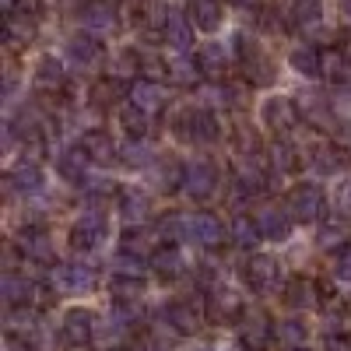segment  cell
<instances>
[{
  "mask_svg": "<svg viewBox=\"0 0 351 351\" xmlns=\"http://www.w3.org/2000/svg\"><path fill=\"white\" fill-rule=\"evenodd\" d=\"M295 18L299 25H316L319 21V0H295Z\"/></svg>",
  "mask_w": 351,
  "mask_h": 351,
  "instance_id": "obj_44",
  "label": "cell"
},
{
  "mask_svg": "<svg viewBox=\"0 0 351 351\" xmlns=\"http://www.w3.org/2000/svg\"><path fill=\"white\" fill-rule=\"evenodd\" d=\"M309 158H313L316 172H324V176H334V172H341V169L348 165V155H344L341 148H334V144H319Z\"/></svg>",
  "mask_w": 351,
  "mask_h": 351,
  "instance_id": "obj_33",
  "label": "cell"
},
{
  "mask_svg": "<svg viewBox=\"0 0 351 351\" xmlns=\"http://www.w3.org/2000/svg\"><path fill=\"white\" fill-rule=\"evenodd\" d=\"M344 208H351V183L344 186Z\"/></svg>",
  "mask_w": 351,
  "mask_h": 351,
  "instance_id": "obj_50",
  "label": "cell"
},
{
  "mask_svg": "<svg viewBox=\"0 0 351 351\" xmlns=\"http://www.w3.org/2000/svg\"><path fill=\"white\" fill-rule=\"evenodd\" d=\"M53 285L60 291H67V295H88V291L99 285V274H95L92 263H81V260L56 263L53 267Z\"/></svg>",
  "mask_w": 351,
  "mask_h": 351,
  "instance_id": "obj_3",
  "label": "cell"
},
{
  "mask_svg": "<svg viewBox=\"0 0 351 351\" xmlns=\"http://www.w3.org/2000/svg\"><path fill=\"white\" fill-rule=\"evenodd\" d=\"M190 351H215V348H204V344H200V348H190Z\"/></svg>",
  "mask_w": 351,
  "mask_h": 351,
  "instance_id": "obj_52",
  "label": "cell"
},
{
  "mask_svg": "<svg viewBox=\"0 0 351 351\" xmlns=\"http://www.w3.org/2000/svg\"><path fill=\"white\" fill-rule=\"evenodd\" d=\"M316 281H309V278H291L288 285H285V306L288 309H313L319 299H316Z\"/></svg>",
  "mask_w": 351,
  "mask_h": 351,
  "instance_id": "obj_27",
  "label": "cell"
},
{
  "mask_svg": "<svg viewBox=\"0 0 351 351\" xmlns=\"http://www.w3.org/2000/svg\"><path fill=\"white\" fill-rule=\"evenodd\" d=\"M109 291H112V302H141L144 281H137V278H112Z\"/></svg>",
  "mask_w": 351,
  "mask_h": 351,
  "instance_id": "obj_42",
  "label": "cell"
},
{
  "mask_svg": "<svg viewBox=\"0 0 351 351\" xmlns=\"http://www.w3.org/2000/svg\"><path fill=\"white\" fill-rule=\"evenodd\" d=\"M81 25L88 36H109L120 25V14H116L112 0H84L81 4Z\"/></svg>",
  "mask_w": 351,
  "mask_h": 351,
  "instance_id": "obj_7",
  "label": "cell"
},
{
  "mask_svg": "<svg viewBox=\"0 0 351 351\" xmlns=\"http://www.w3.org/2000/svg\"><path fill=\"white\" fill-rule=\"evenodd\" d=\"M36 324H39L36 309H28V306L8 309V327H11V334H14V337H28V334L36 330Z\"/></svg>",
  "mask_w": 351,
  "mask_h": 351,
  "instance_id": "obj_38",
  "label": "cell"
},
{
  "mask_svg": "<svg viewBox=\"0 0 351 351\" xmlns=\"http://www.w3.org/2000/svg\"><path fill=\"white\" fill-rule=\"evenodd\" d=\"M88 165H92V158L84 155V148H81V144H77V148H67V152H60V158H56V172H60L67 183H84Z\"/></svg>",
  "mask_w": 351,
  "mask_h": 351,
  "instance_id": "obj_25",
  "label": "cell"
},
{
  "mask_svg": "<svg viewBox=\"0 0 351 351\" xmlns=\"http://www.w3.org/2000/svg\"><path fill=\"white\" fill-rule=\"evenodd\" d=\"M148 267H155L162 278H176L183 271V250L180 246H158V250H152Z\"/></svg>",
  "mask_w": 351,
  "mask_h": 351,
  "instance_id": "obj_32",
  "label": "cell"
},
{
  "mask_svg": "<svg viewBox=\"0 0 351 351\" xmlns=\"http://www.w3.org/2000/svg\"><path fill=\"white\" fill-rule=\"evenodd\" d=\"M144 263H148L144 256L120 250L112 256V278H137V281H144Z\"/></svg>",
  "mask_w": 351,
  "mask_h": 351,
  "instance_id": "obj_35",
  "label": "cell"
},
{
  "mask_svg": "<svg viewBox=\"0 0 351 351\" xmlns=\"http://www.w3.org/2000/svg\"><path fill=\"white\" fill-rule=\"evenodd\" d=\"M208 316L215 319V324H228V319L243 316V299L236 288L228 285H215L211 295H208Z\"/></svg>",
  "mask_w": 351,
  "mask_h": 351,
  "instance_id": "obj_11",
  "label": "cell"
},
{
  "mask_svg": "<svg viewBox=\"0 0 351 351\" xmlns=\"http://www.w3.org/2000/svg\"><path fill=\"white\" fill-rule=\"evenodd\" d=\"M60 334L71 348H84L88 341L95 337V313L84 309V306H74L64 313V324H60Z\"/></svg>",
  "mask_w": 351,
  "mask_h": 351,
  "instance_id": "obj_9",
  "label": "cell"
},
{
  "mask_svg": "<svg viewBox=\"0 0 351 351\" xmlns=\"http://www.w3.org/2000/svg\"><path fill=\"white\" fill-rule=\"evenodd\" d=\"M39 0H4V11L8 14H36Z\"/></svg>",
  "mask_w": 351,
  "mask_h": 351,
  "instance_id": "obj_46",
  "label": "cell"
},
{
  "mask_svg": "<svg viewBox=\"0 0 351 351\" xmlns=\"http://www.w3.org/2000/svg\"><path fill=\"white\" fill-rule=\"evenodd\" d=\"M67 84V71L64 64L56 60V56H43L39 67H36V88H43V92H60V88Z\"/></svg>",
  "mask_w": 351,
  "mask_h": 351,
  "instance_id": "obj_28",
  "label": "cell"
},
{
  "mask_svg": "<svg viewBox=\"0 0 351 351\" xmlns=\"http://www.w3.org/2000/svg\"><path fill=\"white\" fill-rule=\"evenodd\" d=\"M162 39L176 49V53H190L193 46V21L180 11H169L165 25H162Z\"/></svg>",
  "mask_w": 351,
  "mask_h": 351,
  "instance_id": "obj_15",
  "label": "cell"
},
{
  "mask_svg": "<svg viewBox=\"0 0 351 351\" xmlns=\"http://www.w3.org/2000/svg\"><path fill=\"white\" fill-rule=\"evenodd\" d=\"M197 64H200V71L208 77H221L228 71V53H225L221 43H204L197 49Z\"/></svg>",
  "mask_w": 351,
  "mask_h": 351,
  "instance_id": "obj_30",
  "label": "cell"
},
{
  "mask_svg": "<svg viewBox=\"0 0 351 351\" xmlns=\"http://www.w3.org/2000/svg\"><path fill=\"white\" fill-rule=\"evenodd\" d=\"M18 250H21L25 260L53 263V239H49V232H43V228H25L18 236Z\"/></svg>",
  "mask_w": 351,
  "mask_h": 351,
  "instance_id": "obj_16",
  "label": "cell"
},
{
  "mask_svg": "<svg viewBox=\"0 0 351 351\" xmlns=\"http://www.w3.org/2000/svg\"><path fill=\"white\" fill-rule=\"evenodd\" d=\"M288 67L295 74H302V77H319L324 74V49L302 43V46H295L288 53Z\"/></svg>",
  "mask_w": 351,
  "mask_h": 351,
  "instance_id": "obj_22",
  "label": "cell"
},
{
  "mask_svg": "<svg viewBox=\"0 0 351 351\" xmlns=\"http://www.w3.org/2000/svg\"><path fill=\"white\" fill-rule=\"evenodd\" d=\"M232 4H239V8H253L256 0H232Z\"/></svg>",
  "mask_w": 351,
  "mask_h": 351,
  "instance_id": "obj_51",
  "label": "cell"
},
{
  "mask_svg": "<svg viewBox=\"0 0 351 351\" xmlns=\"http://www.w3.org/2000/svg\"><path fill=\"white\" fill-rule=\"evenodd\" d=\"M137 109H144V112H162L165 109V102H169V95H165V88L158 84V81H152V77H137V81H130V95H127Z\"/></svg>",
  "mask_w": 351,
  "mask_h": 351,
  "instance_id": "obj_13",
  "label": "cell"
},
{
  "mask_svg": "<svg viewBox=\"0 0 351 351\" xmlns=\"http://www.w3.org/2000/svg\"><path fill=\"white\" fill-rule=\"evenodd\" d=\"M239 341H243V348L246 351H263L271 341H274V324L267 316H250L246 324H243V330H239Z\"/></svg>",
  "mask_w": 351,
  "mask_h": 351,
  "instance_id": "obj_20",
  "label": "cell"
},
{
  "mask_svg": "<svg viewBox=\"0 0 351 351\" xmlns=\"http://www.w3.org/2000/svg\"><path fill=\"white\" fill-rule=\"evenodd\" d=\"M81 148H84V155L92 158L95 165H109V162L116 158V152H120L106 130H88V134L81 137Z\"/></svg>",
  "mask_w": 351,
  "mask_h": 351,
  "instance_id": "obj_24",
  "label": "cell"
},
{
  "mask_svg": "<svg viewBox=\"0 0 351 351\" xmlns=\"http://www.w3.org/2000/svg\"><path fill=\"white\" fill-rule=\"evenodd\" d=\"M8 193H21V197H36V193H43V186H46V176H43V169L39 165H32V162H21V165H14L11 172H8Z\"/></svg>",
  "mask_w": 351,
  "mask_h": 351,
  "instance_id": "obj_12",
  "label": "cell"
},
{
  "mask_svg": "<svg viewBox=\"0 0 351 351\" xmlns=\"http://www.w3.org/2000/svg\"><path fill=\"white\" fill-rule=\"evenodd\" d=\"M106 232H109L106 215L95 211V208H88V211L77 215V221L71 228V243H74V250H95L106 239Z\"/></svg>",
  "mask_w": 351,
  "mask_h": 351,
  "instance_id": "obj_6",
  "label": "cell"
},
{
  "mask_svg": "<svg viewBox=\"0 0 351 351\" xmlns=\"http://www.w3.org/2000/svg\"><path fill=\"white\" fill-rule=\"evenodd\" d=\"M274 341L288 351H302L309 341V327L302 319H281V324H274Z\"/></svg>",
  "mask_w": 351,
  "mask_h": 351,
  "instance_id": "obj_29",
  "label": "cell"
},
{
  "mask_svg": "<svg viewBox=\"0 0 351 351\" xmlns=\"http://www.w3.org/2000/svg\"><path fill=\"white\" fill-rule=\"evenodd\" d=\"M337 8H341L344 14H351V0H337Z\"/></svg>",
  "mask_w": 351,
  "mask_h": 351,
  "instance_id": "obj_49",
  "label": "cell"
},
{
  "mask_svg": "<svg viewBox=\"0 0 351 351\" xmlns=\"http://www.w3.org/2000/svg\"><path fill=\"white\" fill-rule=\"evenodd\" d=\"M32 14H8L4 18V39L11 43V46H21V43H28L32 39Z\"/></svg>",
  "mask_w": 351,
  "mask_h": 351,
  "instance_id": "obj_36",
  "label": "cell"
},
{
  "mask_svg": "<svg viewBox=\"0 0 351 351\" xmlns=\"http://www.w3.org/2000/svg\"><path fill=\"white\" fill-rule=\"evenodd\" d=\"M256 225L263 232V239H288V232H291V218L285 215V208H260L256 211Z\"/></svg>",
  "mask_w": 351,
  "mask_h": 351,
  "instance_id": "obj_23",
  "label": "cell"
},
{
  "mask_svg": "<svg viewBox=\"0 0 351 351\" xmlns=\"http://www.w3.org/2000/svg\"><path fill=\"white\" fill-rule=\"evenodd\" d=\"M176 134L190 144H211L218 137V120H215L211 109L197 106V109H186L180 120H176Z\"/></svg>",
  "mask_w": 351,
  "mask_h": 351,
  "instance_id": "obj_4",
  "label": "cell"
},
{
  "mask_svg": "<svg viewBox=\"0 0 351 351\" xmlns=\"http://www.w3.org/2000/svg\"><path fill=\"white\" fill-rule=\"evenodd\" d=\"M67 60H71L74 67H95V64L102 60V46L95 43V36H88V32L71 36V39H67Z\"/></svg>",
  "mask_w": 351,
  "mask_h": 351,
  "instance_id": "obj_21",
  "label": "cell"
},
{
  "mask_svg": "<svg viewBox=\"0 0 351 351\" xmlns=\"http://www.w3.org/2000/svg\"><path fill=\"white\" fill-rule=\"evenodd\" d=\"M120 123L127 127V134H134V137H141V134H148V112L144 109H137L134 102H127V106H120Z\"/></svg>",
  "mask_w": 351,
  "mask_h": 351,
  "instance_id": "obj_41",
  "label": "cell"
},
{
  "mask_svg": "<svg viewBox=\"0 0 351 351\" xmlns=\"http://www.w3.org/2000/svg\"><path fill=\"white\" fill-rule=\"evenodd\" d=\"M228 236H232V243H236V246L253 250L263 239V232H260V225H256L253 215H236V218H232V225H228Z\"/></svg>",
  "mask_w": 351,
  "mask_h": 351,
  "instance_id": "obj_31",
  "label": "cell"
},
{
  "mask_svg": "<svg viewBox=\"0 0 351 351\" xmlns=\"http://www.w3.org/2000/svg\"><path fill=\"white\" fill-rule=\"evenodd\" d=\"M327 351H351V344H348L344 337H330V341H327Z\"/></svg>",
  "mask_w": 351,
  "mask_h": 351,
  "instance_id": "obj_48",
  "label": "cell"
},
{
  "mask_svg": "<svg viewBox=\"0 0 351 351\" xmlns=\"http://www.w3.org/2000/svg\"><path fill=\"white\" fill-rule=\"evenodd\" d=\"M285 215L299 225H309V221H319L324 218V208H327V197L316 183H295L288 193H285Z\"/></svg>",
  "mask_w": 351,
  "mask_h": 351,
  "instance_id": "obj_1",
  "label": "cell"
},
{
  "mask_svg": "<svg viewBox=\"0 0 351 351\" xmlns=\"http://www.w3.org/2000/svg\"><path fill=\"white\" fill-rule=\"evenodd\" d=\"M200 64L197 60H190V53H176L172 60L165 64V77L172 81V84H183V88H193L197 81H200Z\"/></svg>",
  "mask_w": 351,
  "mask_h": 351,
  "instance_id": "obj_26",
  "label": "cell"
},
{
  "mask_svg": "<svg viewBox=\"0 0 351 351\" xmlns=\"http://www.w3.org/2000/svg\"><path fill=\"white\" fill-rule=\"evenodd\" d=\"M271 165L278 172H291V169L299 165V158H295V152H291L288 144H274V148H271Z\"/></svg>",
  "mask_w": 351,
  "mask_h": 351,
  "instance_id": "obj_43",
  "label": "cell"
},
{
  "mask_svg": "<svg viewBox=\"0 0 351 351\" xmlns=\"http://www.w3.org/2000/svg\"><path fill=\"white\" fill-rule=\"evenodd\" d=\"M186 239L204 246V250H215L225 243V225L211 211H197V215H190V236Z\"/></svg>",
  "mask_w": 351,
  "mask_h": 351,
  "instance_id": "obj_10",
  "label": "cell"
},
{
  "mask_svg": "<svg viewBox=\"0 0 351 351\" xmlns=\"http://www.w3.org/2000/svg\"><path fill=\"white\" fill-rule=\"evenodd\" d=\"M243 278L256 295H278L281 285H285V271L271 253H253L243 267Z\"/></svg>",
  "mask_w": 351,
  "mask_h": 351,
  "instance_id": "obj_2",
  "label": "cell"
},
{
  "mask_svg": "<svg viewBox=\"0 0 351 351\" xmlns=\"http://www.w3.org/2000/svg\"><path fill=\"white\" fill-rule=\"evenodd\" d=\"M260 120H263V127H271L278 134H288L291 127H299V106H295V99L271 95L260 106Z\"/></svg>",
  "mask_w": 351,
  "mask_h": 351,
  "instance_id": "obj_8",
  "label": "cell"
},
{
  "mask_svg": "<svg viewBox=\"0 0 351 351\" xmlns=\"http://www.w3.org/2000/svg\"><path fill=\"white\" fill-rule=\"evenodd\" d=\"M120 158L130 165V169H144V165H152L155 162V152H152V144H144V141H127L123 148H120Z\"/></svg>",
  "mask_w": 351,
  "mask_h": 351,
  "instance_id": "obj_37",
  "label": "cell"
},
{
  "mask_svg": "<svg viewBox=\"0 0 351 351\" xmlns=\"http://www.w3.org/2000/svg\"><path fill=\"white\" fill-rule=\"evenodd\" d=\"M183 190L190 200H208L218 190V169L208 158H193L183 165Z\"/></svg>",
  "mask_w": 351,
  "mask_h": 351,
  "instance_id": "obj_5",
  "label": "cell"
},
{
  "mask_svg": "<svg viewBox=\"0 0 351 351\" xmlns=\"http://www.w3.org/2000/svg\"><path fill=\"white\" fill-rule=\"evenodd\" d=\"M302 351H306V348H302Z\"/></svg>",
  "mask_w": 351,
  "mask_h": 351,
  "instance_id": "obj_53",
  "label": "cell"
},
{
  "mask_svg": "<svg viewBox=\"0 0 351 351\" xmlns=\"http://www.w3.org/2000/svg\"><path fill=\"white\" fill-rule=\"evenodd\" d=\"M162 316H165V324H169V330H176V334H183V337H190V334H197L200 330V313H197V306L193 302H169L165 309H162Z\"/></svg>",
  "mask_w": 351,
  "mask_h": 351,
  "instance_id": "obj_14",
  "label": "cell"
},
{
  "mask_svg": "<svg viewBox=\"0 0 351 351\" xmlns=\"http://www.w3.org/2000/svg\"><path fill=\"white\" fill-rule=\"evenodd\" d=\"M0 295H4L8 309H18V306H28V302H32L36 285L28 281L25 274H18V271H8L4 278H0Z\"/></svg>",
  "mask_w": 351,
  "mask_h": 351,
  "instance_id": "obj_18",
  "label": "cell"
},
{
  "mask_svg": "<svg viewBox=\"0 0 351 351\" xmlns=\"http://www.w3.org/2000/svg\"><path fill=\"white\" fill-rule=\"evenodd\" d=\"M186 18L193 21L197 32H218L221 28V0H190Z\"/></svg>",
  "mask_w": 351,
  "mask_h": 351,
  "instance_id": "obj_19",
  "label": "cell"
},
{
  "mask_svg": "<svg viewBox=\"0 0 351 351\" xmlns=\"http://www.w3.org/2000/svg\"><path fill=\"white\" fill-rule=\"evenodd\" d=\"M324 74L330 81H351V64L341 49H324Z\"/></svg>",
  "mask_w": 351,
  "mask_h": 351,
  "instance_id": "obj_39",
  "label": "cell"
},
{
  "mask_svg": "<svg viewBox=\"0 0 351 351\" xmlns=\"http://www.w3.org/2000/svg\"><path fill=\"white\" fill-rule=\"evenodd\" d=\"M8 351H36V348L28 344V337H14V334H8Z\"/></svg>",
  "mask_w": 351,
  "mask_h": 351,
  "instance_id": "obj_47",
  "label": "cell"
},
{
  "mask_svg": "<svg viewBox=\"0 0 351 351\" xmlns=\"http://www.w3.org/2000/svg\"><path fill=\"white\" fill-rule=\"evenodd\" d=\"M334 278L337 281H351V243L334 256Z\"/></svg>",
  "mask_w": 351,
  "mask_h": 351,
  "instance_id": "obj_45",
  "label": "cell"
},
{
  "mask_svg": "<svg viewBox=\"0 0 351 351\" xmlns=\"http://www.w3.org/2000/svg\"><path fill=\"white\" fill-rule=\"evenodd\" d=\"M348 221L344 218H327L324 221V228H319V246H324V250H344L348 246Z\"/></svg>",
  "mask_w": 351,
  "mask_h": 351,
  "instance_id": "obj_34",
  "label": "cell"
},
{
  "mask_svg": "<svg viewBox=\"0 0 351 351\" xmlns=\"http://www.w3.org/2000/svg\"><path fill=\"white\" fill-rule=\"evenodd\" d=\"M158 232H162V239H169V246H176L180 239L190 236V218H183V215H165V218L158 221Z\"/></svg>",
  "mask_w": 351,
  "mask_h": 351,
  "instance_id": "obj_40",
  "label": "cell"
},
{
  "mask_svg": "<svg viewBox=\"0 0 351 351\" xmlns=\"http://www.w3.org/2000/svg\"><path fill=\"white\" fill-rule=\"evenodd\" d=\"M148 211H152V204H148V197H144L137 186L120 190V221H123L127 228L144 225V221H148Z\"/></svg>",
  "mask_w": 351,
  "mask_h": 351,
  "instance_id": "obj_17",
  "label": "cell"
}]
</instances>
